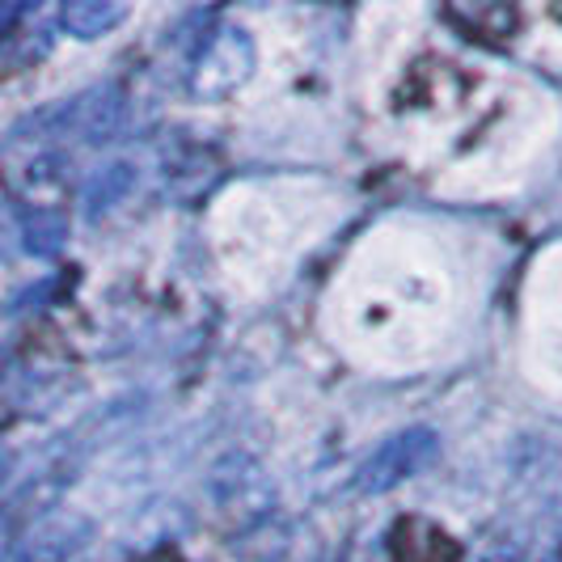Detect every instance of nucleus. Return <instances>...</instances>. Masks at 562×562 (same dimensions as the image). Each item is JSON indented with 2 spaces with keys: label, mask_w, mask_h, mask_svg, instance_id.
I'll return each instance as SVG.
<instances>
[{
  "label": "nucleus",
  "mask_w": 562,
  "mask_h": 562,
  "mask_svg": "<svg viewBox=\"0 0 562 562\" xmlns=\"http://www.w3.org/2000/svg\"><path fill=\"white\" fill-rule=\"evenodd\" d=\"M440 457V436L431 427H406L390 436L381 449L368 457L364 465L356 470V491L360 495H385L402 482H411L415 474H423L427 465H436Z\"/></svg>",
  "instance_id": "f257e3e1"
},
{
  "label": "nucleus",
  "mask_w": 562,
  "mask_h": 562,
  "mask_svg": "<svg viewBox=\"0 0 562 562\" xmlns=\"http://www.w3.org/2000/svg\"><path fill=\"white\" fill-rule=\"evenodd\" d=\"M127 114V98L119 85H93L77 98H68L64 106L47 111L38 123L47 127V136H68L81 144H111L123 127Z\"/></svg>",
  "instance_id": "f03ea898"
},
{
  "label": "nucleus",
  "mask_w": 562,
  "mask_h": 562,
  "mask_svg": "<svg viewBox=\"0 0 562 562\" xmlns=\"http://www.w3.org/2000/svg\"><path fill=\"white\" fill-rule=\"evenodd\" d=\"M93 520L68 507H52L18 541V562H81L93 546Z\"/></svg>",
  "instance_id": "7ed1b4c3"
},
{
  "label": "nucleus",
  "mask_w": 562,
  "mask_h": 562,
  "mask_svg": "<svg viewBox=\"0 0 562 562\" xmlns=\"http://www.w3.org/2000/svg\"><path fill=\"white\" fill-rule=\"evenodd\" d=\"M254 68V43L246 30L225 26L207 38V47L199 52L191 68V89L199 98H225L237 85L250 77Z\"/></svg>",
  "instance_id": "20e7f679"
},
{
  "label": "nucleus",
  "mask_w": 562,
  "mask_h": 562,
  "mask_svg": "<svg viewBox=\"0 0 562 562\" xmlns=\"http://www.w3.org/2000/svg\"><path fill=\"white\" fill-rule=\"evenodd\" d=\"M68 241V216L52 207V203H38V207H26L22 216V246L34 258H56Z\"/></svg>",
  "instance_id": "39448f33"
},
{
  "label": "nucleus",
  "mask_w": 562,
  "mask_h": 562,
  "mask_svg": "<svg viewBox=\"0 0 562 562\" xmlns=\"http://www.w3.org/2000/svg\"><path fill=\"white\" fill-rule=\"evenodd\" d=\"M132 187H136V166H132V161H111V166H102L89 178V187H85V216H89V221L106 216L114 203H123V199L132 195Z\"/></svg>",
  "instance_id": "423d86ee"
},
{
  "label": "nucleus",
  "mask_w": 562,
  "mask_h": 562,
  "mask_svg": "<svg viewBox=\"0 0 562 562\" xmlns=\"http://www.w3.org/2000/svg\"><path fill=\"white\" fill-rule=\"evenodd\" d=\"M127 18V9L119 0H72L64 4L59 22L72 38H102L106 30H114L119 22Z\"/></svg>",
  "instance_id": "0eeeda50"
},
{
  "label": "nucleus",
  "mask_w": 562,
  "mask_h": 562,
  "mask_svg": "<svg viewBox=\"0 0 562 562\" xmlns=\"http://www.w3.org/2000/svg\"><path fill=\"white\" fill-rule=\"evenodd\" d=\"M0 562H18V537H13V520L0 512Z\"/></svg>",
  "instance_id": "6e6552de"
},
{
  "label": "nucleus",
  "mask_w": 562,
  "mask_h": 562,
  "mask_svg": "<svg viewBox=\"0 0 562 562\" xmlns=\"http://www.w3.org/2000/svg\"><path fill=\"white\" fill-rule=\"evenodd\" d=\"M9 474H13V452L0 445V491L9 486Z\"/></svg>",
  "instance_id": "1a4fd4ad"
}]
</instances>
